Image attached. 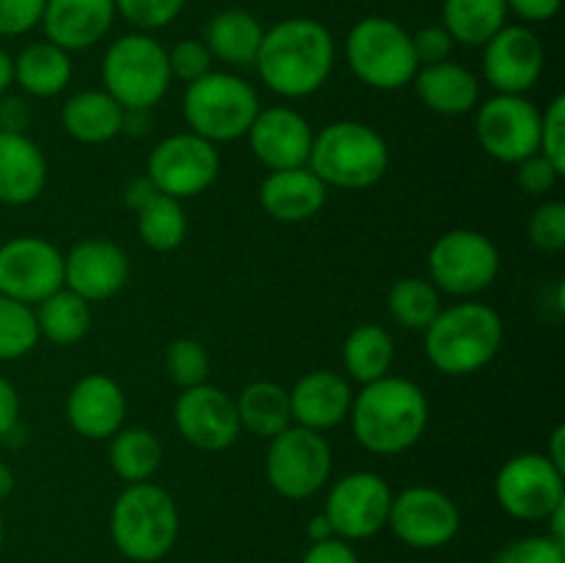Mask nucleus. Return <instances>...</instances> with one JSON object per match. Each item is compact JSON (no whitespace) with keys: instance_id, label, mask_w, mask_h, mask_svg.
<instances>
[{"instance_id":"obj_1","label":"nucleus","mask_w":565,"mask_h":563,"mask_svg":"<svg viewBox=\"0 0 565 563\" xmlns=\"http://www.w3.org/2000/svg\"><path fill=\"white\" fill-rule=\"evenodd\" d=\"M337 44L329 28L312 17H287L265 28L254 66L274 94L303 99L331 77Z\"/></svg>"},{"instance_id":"obj_2","label":"nucleus","mask_w":565,"mask_h":563,"mask_svg":"<svg viewBox=\"0 0 565 563\" xmlns=\"http://www.w3.org/2000/svg\"><path fill=\"white\" fill-rule=\"evenodd\" d=\"M351 428L359 445L375 456H397L423 439L430 406L423 386L403 375L362 384L351 403Z\"/></svg>"},{"instance_id":"obj_3","label":"nucleus","mask_w":565,"mask_h":563,"mask_svg":"<svg viewBox=\"0 0 565 563\" xmlns=\"http://www.w3.org/2000/svg\"><path fill=\"white\" fill-rule=\"evenodd\" d=\"M505 326L489 304H456L441 309L425 329V357L445 375H472L494 362Z\"/></svg>"},{"instance_id":"obj_4","label":"nucleus","mask_w":565,"mask_h":563,"mask_svg":"<svg viewBox=\"0 0 565 563\" xmlns=\"http://www.w3.org/2000/svg\"><path fill=\"white\" fill-rule=\"evenodd\" d=\"M180 535V511L163 486L127 484L110 508V539L132 563H154L171 552Z\"/></svg>"},{"instance_id":"obj_5","label":"nucleus","mask_w":565,"mask_h":563,"mask_svg":"<svg viewBox=\"0 0 565 563\" xmlns=\"http://www.w3.org/2000/svg\"><path fill=\"white\" fill-rule=\"evenodd\" d=\"M307 166L326 188L364 191L390 169V147L384 136L364 121H331L315 136Z\"/></svg>"},{"instance_id":"obj_6","label":"nucleus","mask_w":565,"mask_h":563,"mask_svg":"<svg viewBox=\"0 0 565 563\" xmlns=\"http://www.w3.org/2000/svg\"><path fill=\"white\" fill-rule=\"evenodd\" d=\"M103 83L125 110H152L171 86L169 50L152 33H125L105 50Z\"/></svg>"},{"instance_id":"obj_7","label":"nucleus","mask_w":565,"mask_h":563,"mask_svg":"<svg viewBox=\"0 0 565 563\" xmlns=\"http://www.w3.org/2000/svg\"><path fill=\"white\" fill-rule=\"evenodd\" d=\"M257 88L232 72H207L199 81L188 83L182 97V114L188 127L210 144L243 138L259 114Z\"/></svg>"},{"instance_id":"obj_8","label":"nucleus","mask_w":565,"mask_h":563,"mask_svg":"<svg viewBox=\"0 0 565 563\" xmlns=\"http://www.w3.org/2000/svg\"><path fill=\"white\" fill-rule=\"evenodd\" d=\"M345 59L353 75L379 92L406 88L417 75L412 33L390 17H364L345 39Z\"/></svg>"},{"instance_id":"obj_9","label":"nucleus","mask_w":565,"mask_h":563,"mask_svg":"<svg viewBox=\"0 0 565 563\" xmlns=\"http://www.w3.org/2000/svg\"><path fill=\"white\" fill-rule=\"evenodd\" d=\"M331 464L334 456L320 431L290 425L270 439L265 475L276 495L287 500H307L329 484Z\"/></svg>"},{"instance_id":"obj_10","label":"nucleus","mask_w":565,"mask_h":563,"mask_svg":"<svg viewBox=\"0 0 565 563\" xmlns=\"http://www.w3.org/2000/svg\"><path fill=\"white\" fill-rule=\"evenodd\" d=\"M428 270L436 290L475 296L500 274V248L478 230H450L430 246Z\"/></svg>"},{"instance_id":"obj_11","label":"nucleus","mask_w":565,"mask_h":563,"mask_svg":"<svg viewBox=\"0 0 565 563\" xmlns=\"http://www.w3.org/2000/svg\"><path fill=\"white\" fill-rule=\"evenodd\" d=\"M494 495L502 511L519 522H546L565 502L563 469L544 453H519L497 472Z\"/></svg>"},{"instance_id":"obj_12","label":"nucleus","mask_w":565,"mask_h":563,"mask_svg":"<svg viewBox=\"0 0 565 563\" xmlns=\"http://www.w3.org/2000/svg\"><path fill=\"white\" fill-rule=\"evenodd\" d=\"M218 171V149L196 132H177L163 138L147 160V177L154 188L180 202L207 191Z\"/></svg>"},{"instance_id":"obj_13","label":"nucleus","mask_w":565,"mask_h":563,"mask_svg":"<svg viewBox=\"0 0 565 563\" xmlns=\"http://www.w3.org/2000/svg\"><path fill=\"white\" fill-rule=\"evenodd\" d=\"M475 110V132L486 155L516 166L539 152L541 110L524 94H494Z\"/></svg>"},{"instance_id":"obj_14","label":"nucleus","mask_w":565,"mask_h":563,"mask_svg":"<svg viewBox=\"0 0 565 563\" xmlns=\"http://www.w3.org/2000/svg\"><path fill=\"white\" fill-rule=\"evenodd\" d=\"M395 491L379 472H351L337 480L326 497V519L342 541L373 539L390 522V508Z\"/></svg>"},{"instance_id":"obj_15","label":"nucleus","mask_w":565,"mask_h":563,"mask_svg":"<svg viewBox=\"0 0 565 563\" xmlns=\"http://www.w3.org/2000/svg\"><path fill=\"white\" fill-rule=\"evenodd\" d=\"M392 533L412 550H439L461 530V511L450 495L434 486H408L392 497Z\"/></svg>"},{"instance_id":"obj_16","label":"nucleus","mask_w":565,"mask_h":563,"mask_svg":"<svg viewBox=\"0 0 565 563\" xmlns=\"http://www.w3.org/2000/svg\"><path fill=\"white\" fill-rule=\"evenodd\" d=\"M64 287V254L44 237L20 235L0 246V296L14 301H44Z\"/></svg>"},{"instance_id":"obj_17","label":"nucleus","mask_w":565,"mask_h":563,"mask_svg":"<svg viewBox=\"0 0 565 563\" xmlns=\"http://www.w3.org/2000/svg\"><path fill=\"white\" fill-rule=\"evenodd\" d=\"M174 423L188 445L207 453L232 447L243 431L235 401L207 381L180 392L174 403Z\"/></svg>"},{"instance_id":"obj_18","label":"nucleus","mask_w":565,"mask_h":563,"mask_svg":"<svg viewBox=\"0 0 565 563\" xmlns=\"http://www.w3.org/2000/svg\"><path fill=\"white\" fill-rule=\"evenodd\" d=\"M544 44L527 25H505L483 44V77L497 94H524L544 75Z\"/></svg>"},{"instance_id":"obj_19","label":"nucleus","mask_w":565,"mask_h":563,"mask_svg":"<svg viewBox=\"0 0 565 563\" xmlns=\"http://www.w3.org/2000/svg\"><path fill=\"white\" fill-rule=\"evenodd\" d=\"M248 144L259 163L268 171L298 169L309 163L315 132L307 116L298 114L290 105L259 108L257 119L248 127Z\"/></svg>"},{"instance_id":"obj_20","label":"nucleus","mask_w":565,"mask_h":563,"mask_svg":"<svg viewBox=\"0 0 565 563\" xmlns=\"http://www.w3.org/2000/svg\"><path fill=\"white\" fill-rule=\"evenodd\" d=\"M130 259L114 241L88 237L64 254V287L92 301H108L125 287Z\"/></svg>"},{"instance_id":"obj_21","label":"nucleus","mask_w":565,"mask_h":563,"mask_svg":"<svg viewBox=\"0 0 565 563\" xmlns=\"http://www.w3.org/2000/svg\"><path fill=\"white\" fill-rule=\"evenodd\" d=\"M125 392L110 375H83L66 397V419H70L72 431L92 442L110 439L116 431L125 428Z\"/></svg>"},{"instance_id":"obj_22","label":"nucleus","mask_w":565,"mask_h":563,"mask_svg":"<svg viewBox=\"0 0 565 563\" xmlns=\"http://www.w3.org/2000/svg\"><path fill=\"white\" fill-rule=\"evenodd\" d=\"M114 20L116 0H47L39 25L47 42L77 53L103 42Z\"/></svg>"},{"instance_id":"obj_23","label":"nucleus","mask_w":565,"mask_h":563,"mask_svg":"<svg viewBox=\"0 0 565 563\" xmlns=\"http://www.w3.org/2000/svg\"><path fill=\"white\" fill-rule=\"evenodd\" d=\"M290 392L292 423L309 431H329L351 414L353 390L334 370H309Z\"/></svg>"},{"instance_id":"obj_24","label":"nucleus","mask_w":565,"mask_h":563,"mask_svg":"<svg viewBox=\"0 0 565 563\" xmlns=\"http://www.w3.org/2000/svg\"><path fill=\"white\" fill-rule=\"evenodd\" d=\"M47 160L28 132L0 130V202L22 208L42 196Z\"/></svg>"},{"instance_id":"obj_25","label":"nucleus","mask_w":565,"mask_h":563,"mask_svg":"<svg viewBox=\"0 0 565 563\" xmlns=\"http://www.w3.org/2000/svg\"><path fill=\"white\" fill-rule=\"evenodd\" d=\"M326 196H329V188L309 166L270 171L259 185V204L265 208V213L285 224H298V221H309L312 215H318L323 210Z\"/></svg>"},{"instance_id":"obj_26","label":"nucleus","mask_w":565,"mask_h":563,"mask_svg":"<svg viewBox=\"0 0 565 563\" xmlns=\"http://www.w3.org/2000/svg\"><path fill=\"white\" fill-rule=\"evenodd\" d=\"M414 88L425 108L441 116L472 114L480 105V81L472 70L458 61H439V64L419 66L414 75Z\"/></svg>"},{"instance_id":"obj_27","label":"nucleus","mask_w":565,"mask_h":563,"mask_svg":"<svg viewBox=\"0 0 565 563\" xmlns=\"http://www.w3.org/2000/svg\"><path fill=\"white\" fill-rule=\"evenodd\" d=\"M61 125L81 144H108L125 127V108L103 88H86L66 99Z\"/></svg>"},{"instance_id":"obj_28","label":"nucleus","mask_w":565,"mask_h":563,"mask_svg":"<svg viewBox=\"0 0 565 563\" xmlns=\"http://www.w3.org/2000/svg\"><path fill=\"white\" fill-rule=\"evenodd\" d=\"M263 22L246 9H224L213 14L204 25L202 42L213 59L230 66H254L263 44Z\"/></svg>"},{"instance_id":"obj_29","label":"nucleus","mask_w":565,"mask_h":563,"mask_svg":"<svg viewBox=\"0 0 565 563\" xmlns=\"http://www.w3.org/2000/svg\"><path fill=\"white\" fill-rule=\"evenodd\" d=\"M72 81V59L58 44L31 42L14 59V83L31 97H55Z\"/></svg>"},{"instance_id":"obj_30","label":"nucleus","mask_w":565,"mask_h":563,"mask_svg":"<svg viewBox=\"0 0 565 563\" xmlns=\"http://www.w3.org/2000/svg\"><path fill=\"white\" fill-rule=\"evenodd\" d=\"M441 25L456 44L483 47L497 31L508 25L505 0H445Z\"/></svg>"},{"instance_id":"obj_31","label":"nucleus","mask_w":565,"mask_h":563,"mask_svg":"<svg viewBox=\"0 0 565 563\" xmlns=\"http://www.w3.org/2000/svg\"><path fill=\"white\" fill-rule=\"evenodd\" d=\"M241 428L252 431L254 436L274 439L292 425L290 392L276 381H254L237 395L235 401Z\"/></svg>"},{"instance_id":"obj_32","label":"nucleus","mask_w":565,"mask_h":563,"mask_svg":"<svg viewBox=\"0 0 565 563\" xmlns=\"http://www.w3.org/2000/svg\"><path fill=\"white\" fill-rule=\"evenodd\" d=\"M342 362L348 375L359 384H370L384 375H390L395 362V340L390 331L379 323H362L345 337L342 346Z\"/></svg>"},{"instance_id":"obj_33","label":"nucleus","mask_w":565,"mask_h":563,"mask_svg":"<svg viewBox=\"0 0 565 563\" xmlns=\"http://www.w3.org/2000/svg\"><path fill=\"white\" fill-rule=\"evenodd\" d=\"M33 312H36L39 337H47L53 346H75L92 329V307H88V301L77 293L66 290V287L39 301Z\"/></svg>"},{"instance_id":"obj_34","label":"nucleus","mask_w":565,"mask_h":563,"mask_svg":"<svg viewBox=\"0 0 565 563\" xmlns=\"http://www.w3.org/2000/svg\"><path fill=\"white\" fill-rule=\"evenodd\" d=\"M110 467L125 484H143L152 478L163 458V445L147 428H121L110 436Z\"/></svg>"},{"instance_id":"obj_35","label":"nucleus","mask_w":565,"mask_h":563,"mask_svg":"<svg viewBox=\"0 0 565 563\" xmlns=\"http://www.w3.org/2000/svg\"><path fill=\"white\" fill-rule=\"evenodd\" d=\"M138 237L147 243L152 252H174L182 246L188 235V215L182 210L180 199H171L158 193L149 204H143L136 213Z\"/></svg>"},{"instance_id":"obj_36","label":"nucleus","mask_w":565,"mask_h":563,"mask_svg":"<svg viewBox=\"0 0 565 563\" xmlns=\"http://www.w3.org/2000/svg\"><path fill=\"white\" fill-rule=\"evenodd\" d=\"M386 307H390V315L397 326L408 331H425L441 312V298L434 282L408 276V279H397L392 285Z\"/></svg>"},{"instance_id":"obj_37","label":"nucleus","mask_w":565,"mask_h":563,"mask_svg":"<svg viewBox=\"0 0 565 563\" xmlns=\"http://www.w3.org/2000/svg\"><path fill=\"white\" fill-rule=\"evenodd\" d=\"M39 342L36 312L28 304L0 296V362L28 357Z\"/></svg>"},{"instance_id":"obj_38","label":"nucleus","mask_w":565,"mask_h":563,"mask_svg":"<svg viewBox=\"0 0 565 563\" xmlns=\"http://www.w3.org/2000/svg\"><path fill=\"white\" fill-rule=\"evenodd\" d=\"M166 373L180 390H191L207 381L210 373V353L193 337H180L166 351Z\"/></svg>"},{"instance_id":"obj_39","label":"nucleus","mask_w":565,"mask_h":563,"mask_svg":"<svg viewBox=\"0 0 565 563\" xmlns=\"http://www.w3.org/2000/svg\"><path fill=\"white\" fill-rule=\"evenodd\" d=\"M188 0H116V17L136 31L152 33L171 25L182 14Z\"/></svg>"},{"instance_id":"obj_40","label":"nucleus","mask_w":565,"mask_h":563,"mask_svg":"<svg viewBox=\"0 0 565 563\" xmlns=\"http://www.w3.org/2000/svg\"><path fill=\"white\" fill-rule=\"evenodd\" d=\"M530 243L539 252H563L565 248V204L544 202L533 210L527 224Z\"/></svg>"},{"instance_id":"obj_41","label":"nucleus","mask_w":565,"mask_h":563,"mask_svg":"<svg viewBox=\"0 0 565 563\" xmlns=\"http://www.w3.org/2000/svg\"><path fill=\"white\" fill-rule=\"evenodd\" d=\"M491 563H565V544L550 535H524L502 546Z\"/></svg>"},{"instance_id":"obj_42","label":"nucleus","mask_w":565,"mask_h":563,"mask_svg":"<svg viewBox=\"0 0 565 563\" xmlns=\"http://www.w3.org/2000/svg\"><path fill=\"white\" fill-rule=\"evenodd\" d=\"M169 70L171 81L188 83L199 81L207 72H213V53L207 50V44L202 39H180L174 47L169 50Z\"/></svg>"},{"instance_id":"obj_43","label":"nucleus","mask_w":565,"mask_h":563,"mask_svg":"<svg viewBox=\"0 0 565 563\" xmlns=\"http://www.w3.org/2000/svg\"><path fill=\"white\" fill-rule=\"evenodd\" d=\"M539 152L565 174V97L557 94L541 114V144Z\"/></svg>"},{"instance_id":"obj_44","label":"nucleus","mask_w":565,"mask_h":563,"mask_svg":"<svg viewBox=\"0 0 565 563\" xmlns=\"http://www.w3.org/2000/svg\"><path fill=\"white\" fill-rule=\"evenodd\" d=\"M47 0H0V36H25L42 22Z\"/></svg>"},{"instance_id":"obj_45","label":"nucleus","mask_w":565,"mask_h":563,"mask_svg":"<svg viewBox=\"0 0 565 563\" xmlns=\"http://www.w3.org/2000/svg\"><path fill=\"white\" fill-rule=\"evenodd\" d=\"M561 177V171H557L541 152L530 155L522 163H516V182L522 191L530 193V196H544V193H550Z\"/></svg>"},{"instance_id":"obj_46","label":"nucleus","mask_w":565,"mask_h":563,"mask_svg":"<svg viewBox=\"0 0 565 563\" xmlns=\"http://www.w3.org/2000/svg\"><path fill=\"white\" fill-rule=\"evenodd\" d=\"M412 44H414V55H417L419 66L450 61L452 47H456V42H452L450 33L445 31V25L419 28L417 33H412Z\"/></svg>"},{"instance_id":"obj_47","label":"nucleus","mask_w":565,"mask_h":563,"mask_svg":"<svg viewBox=\"0 0 565 563\" xmlns=\"http://www.w3.org/2000/svg\"><path fill=\"white\" fill-rule=\"evenodd\" d=\"M33 119L31 103L22 94H3L0 97V130L3 132H25Z\"/></svg>"},{"instance_id":"obj_48","label":"nucleus","mask_w":565,"mask_h":563,"mask_svg":"<svg viewBox=\"0 0 565 563\" xmlns=\"http://www.w3.org/2000/svg\"><path fill=\"white\" fill-rule=\"evenodd\" d=\"M301 563H359V555L351 546V541L326 539L309 546V550L303 552Z\"/></svg>"},{"instance_id":"obj_49","label":"nucleus","mask_w":565,"mask_h":563,"mask_svg":"<svg viewBox=\"0 0 565 563\" xmlns=\"http://www.w3.org/2000/svg\"><path fill=\"white\" fill-rule=\"evenodd\" d=\"M508 14H516L522 22H550L561 11L563 0H505Z\"/></svg>"},{"instance_id":"obj_50","label":"nucleus","mask_w":565,"mask_h":563,"mask_svg":"<svg viewBox=\"0 0 565 563\" xmlns=\"http://www.w3.org/2000/svg\"><path fill=\"white\" fill-rule=\"evenodd\" d=\"M20 423V395H17L14 384L0 375V436L11 434Z\"/></svg>"},{"instance_id":"obj_51","label":"nucleus","mask_w":565,"mask_h":563,"mask_svg":"<svg viewBox=\"0 0 565 563\" xmlns=\"http://www.w3.org/2000/svg\"><path fill=\"white\" fill-rule=\"evenodd\" d=\"M158 193L160 191H158V188H154V182L149 180L147 174H143V177H138V180H132L130 185H127L125 202H127V208L136 210V213H138V210H141L143 204L152 202V199L158 196Z\"/></svg>"},{"instance_id":"obj_52","label":"nucleus","mask_w":565,"mask_h":563,"mask_svg":"<svg viewBox=\"0 0 565 563\" xmlns=\"http://www.w3.org/2000/svg\"><path fill=\"white\" fill-rule=\"evenodd\" d=\"M565 425H557L555 431H552V436H550V450L544 453L546 458H550L552 464H555L557 469H563L565 472Z\"/></svg>"},{"instance_id":"obj_53","label":"nucleus","mask_w":565,"mask_h":563,"mask_svg":"<svg viewBox=\"0 0 565 563\" xmlns=\"http://www.w3.org/2000/svg\"><path fill=\"white\" fill-rule=\"evenodd\" d=\"M307 535H309V541H312V544H318V541H326V539H337L334 528H331V522L326 519V513H318V517L309 519Z\"/></svg>"},{"instance_id":"obj_54","label":"nucleus","mask_w":565,"mask_h":563,"mask_svg":"<svg viewBox=\"0 0 565 563\" xmlns=\"http://www.w3.org/2000/svg\"><path fill=\"white\" fill-rule=\"evenodd\" d=\"M11 86H14V59L6 50H0V97L9 94Z\"/></svg>"},{"instance_id":"obj_55","label":"nucleus","mask_w":565,"mask_h":563,"mask_svg":"<svg viewBox=\"0 0 565 563\" xmlns=\"http://www.w3.org/2000/svg\"><path fill=\"white\" fill-rule=\"evenodd\" d=\"M14 484H17L14 469H11L9 464L0 461V500H6V497H9L11 491H14Z\"/></svg>"},{"instance_id":"obj_56","label":"nucleus","mask_w":565,"mask_h":563,"mask_svg":"<svg viewBox=\"0 0 565 563\" xmlns=\"http://www.w3.org/2000/svg\"><path fill=\"white\" fill-rule=\"evenodd\" d=\"M3 539H6V524H3V517H0V546H3Z\"/></svg>"}]
</instances>
